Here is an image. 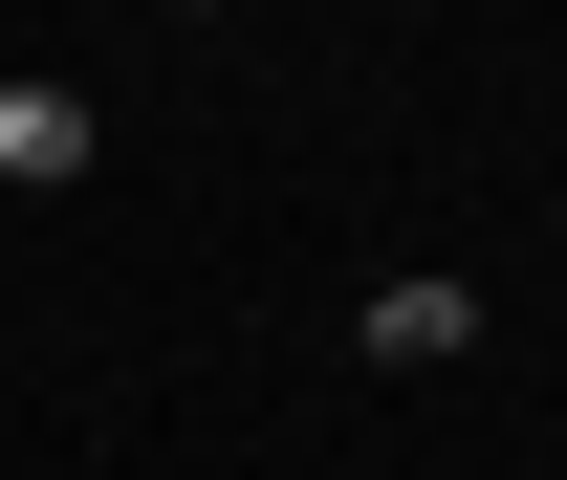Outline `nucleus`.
I'll return each mask as SVG.
<instances>
[{
	"label": "nucleus",
	"instance_id": "f257e3e1",
	"mask_svg": "<svg viewBox=\"0 0 567 480\" xmlns=\"http://www.w3.org/2000/svg\"><path fill=\"white\" fill-rule=\"evenodd\" d=\"M458 349H481V284H371V371H458Z\"/></svg>",
	"mask_w": 567,
	"mask_h": 480
},
{
	"label": "nucleus",
	"instance_id": "f03ea898",
	"mask_svg": "<svg viewBox=\"0 0 567 480\" xmlns=\"http://www.w3.org/2000/svg\"><path fill=\"white\" fill-rule=\"evenodd\" d=\"M0 175L66 197V175H87V88H0Z\"/></svg>",
	"mask_w": 567,
	"mask_h": 480
}]
</instances>
